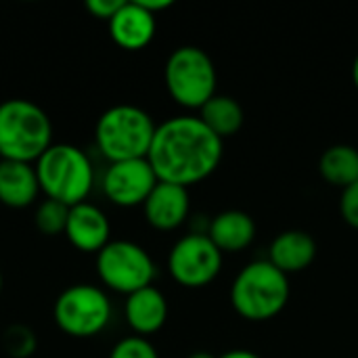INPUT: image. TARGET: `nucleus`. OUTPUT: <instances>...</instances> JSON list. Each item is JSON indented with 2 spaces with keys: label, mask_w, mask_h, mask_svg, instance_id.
Returning a JSON list of instances; mask_svg holds the SVG:
<instances>
[{
  "label": "nucleus",
  "mask_w": 358,
  "mask_h": 358,
  "mask_svg": "<svg viewBox=\"0 0 358 358\" xmlns=\"http://www.w3.org/2000/svg\"><path fill=\"white\" fill-rule=\"evenodd\" d=\"M222 155L224 141L197 115H176L155 128L147 159L159 182L189 189L212 176Z\"/></svg>",
  "instance_id": "nucleus-1"
},
{
  "label": "nucleus",
  "mask_w": 358,
  "mask_h": 358,
  "mask_svg": "<svg viewBox=\"0 0 358 358\" xmlns=\"http://www.w3.org/2000/svg\"><path fill=\"white\" fill-rule=\"evenodd\" d=\"M40 191L67 208L84 203L94 185L90 157L76 145H50L34 164Z\"/></svg>",
  "instance_id": "nucleus-2"
},
{
  "label": "nucleus",
  "mask_w": 358,
  "mask_h": 358,
  "mask_svg": "<svg viewBox=\"0 0 358 358\" xmlns=\"http://www.w3.org/2000/svg\"><path fill=\"white\" fill-rule=\"evenodd\" d=\"M50 145L52 124L40 105L27 99L0 103V159L36 164Z\"/></svg>",
  "instance_id": "nucleus-3"
},
{
  "label": "nucleus",
  "mask_w": 358,
  "mask_h": 358,
  "mask_svg": "<svg viewBox=\"0 0 358 358\" xmlns=\"http://www.w3.org/2000/svg\"><path fill=\"white\" fill-rule=\"evenodd\" d=\"M289 277L268 260H256L243 266L231 285V304L235 313L254 323L275 319L289 302Z\"/></svg>",
  "instance_id": "nucleus-4"
},
{
  "label": "nucleus",
  "mask_w": 358,
  "mask_h": 358,
  "mask_svg": "<svg viewBox=\"0 0 358 358\" xmlns=\"http://www.w3.org/2000/svg\"><path fill=\"white\" fill-rule=\"evenodd\" d=\"M153 117L136 105H113L101 113L94 141L109 164L145 159L155 136Z\"/></svg>",
  "instance_id": "nucleus-5"
},
{
  "label": "nucleus",
  "mask_w": 358,
  "mask_h": 358,
  "mask_svg": "<svg viewBox=\"0 0 358 358\" xmlns=\"http://www.w3.org/2000/svg\"><path fill=\"white\" fill-rule=\"evenodd\" d=\"M164 80L174 103L187 109H201L216 94V67L199 46H178L166 61Z\"/></svg>",
  "instance_id": "nucleus-6"
},
{
  "label": "nucleus",
  "mask_w": 358,
  "mask_h": 358,
  "mask_svg": "<svg viewBox=\"0 0 358 358\" xmlns=\"http://www.w3.org/2000/svg\"><path fill=\"white\" fill-rule=\"evenodd\" d=\"M96 275L111 292L130 296L153 285L157 268L145 248L134 241L115 239L96 254Z\"/></svg>",
  "instance_id": "nucleus-7"
},
{
  "label": "nucleus",
  "mask_w": 358,
  "mask_h": 358,
  "mask_svg": "<svg viewBox=\"0 0 358 358\" xmlns=\"http://www.w3.org/2000/svg\"><path fill=\"white\" fill-rule=\"evenodd\" d=\"M52 317L57 327L69 338H94L111 321V302L107 294L90 283H76L61 292Z\"/></svg>",
  "instance_id": "nucleus-8"
},
{
  "label": "nucleus",
  "mask_w": 358,
  "mask_h": 358,
  "mask_svg": "<svg viewBox=\"0 0 358 358\" xmlns=\"http://www.w3.org/2000/svg\"><path fill=\"white\" fill-rule=\"evenodd\" d=\"M222 256L224 254L206 233H191L172 245L168 271L178 285L187 289H201L220 275Z\"/></svg>",
  "instance_id": "nucleus-9"
},
{
  "label": "nucleus",
  "mask_w": 358,
  "mask_h": 358,
  "mask_svg": "<svg viewBox=\"0 0 358 358\" xmlns=\"http://www.w3.org/2000/svg\"><path fill=\"white\" fill-rule=\"evenodd\" d=\"M149 159H128L109 164L103 176V193L117 208H136L147 201L157 185Z\"/></svg>",
  "instance_id": "nucleus-10"
},
{
  "label": "nucleus",
  "mask_w": 358,
  "mask_h": 358,
  "mask_svg": "<svg viewBox=\"0 0 358 358\" xmlns=\"http://www.w3.org/2000/svg\"><path fill=\"white\" fill-rule=\"evenodd\" d=\"M109 235H111L109 218L99 206L84 201L69 208L65 237L78 252L99 254L111 241Z\"/></svg>",
  "instance_id": "nucleus-11"
},
{
  "label": "nucleus",
  "mask_w": 358,
  "mask_h": 358,
  "mask_svg": "<svg viewBox=\"0 0 358 358\" xmlns=\"http://www.w3.org/2000/svg\"><path fill=\"white\" fill-rule=\"evenodd\" d=\"M143 212L147 222L157 231H174L182 227L191 212V199L189 189L170 185V182H157L147 201L143 203Z\"/></svg>",
  "instance_id": "nucleus-12"
},
{
  "label": "nucleus",
  "mask_w": 358,
  "mask_h": 358,
  "mask_svg": "<svg viewBox=\"0 0 358 358\" xmlns=\"http://www.w3.org/2000/svg\"><path fill=\"white\" fill-rule=\"evenodd\" d=\"M111 40L124 50H141L155 36V15L145 10L136 0L124 2V6L107 23Z\"/></svg>",
  "instance_id": "nucleus-13"
},
{
  "label": "nucleus",
  "mask_w": 358,
  "mask_h": 358,
  "mask_svg": "<svg viewBox=\"0 0 358 358\" xmlns=\"http://www.w3.org/2000/svg\"><path fill=\"white\" fill-rule=\"evenodd\" d=\"M124 317L128 327L145 338L151 334H157L168 319V300L166 296L149 285L145 289H138L130 296H126V304H124Z\"/></svg>",
  "instance_id": "nucleus-14"
},
{
  "label": "nucleus",
  "mask_w": 358,
  "mask_h": 358,
  "mask_svg": "<svg viewBox=\"0 0 358 358\" xmlns=\"http://www.w3.org/2000/svg\"><path fill=\"white\" fill-rule=\"evenodd\" d=\"M317 258V241L306 231H283L279 233L268 248V262L281 273L296 275L306 271Z\"/></svg>",
  "instance_id": "nucleus-15"
},
{
  "label": "nucleus",
  "mask_w": 358,
  "mask_h": 358,
  "mask_svg": "<svg viewBox=\"0 0 358 358\" xmlns=\"http://www.w3.org/2000/svg\"><path fill=\"white\" fill-rule=\"evenodd\" d=\"M206 235L222 254H237L252 245L256 237V222L241 210H227L210 220Z\"/></svg>",
  "instance_id": "nucleus-16"
},
{
  "label": "nucleus",
  "mask_w": 358,
  "mask_h": 358,
  "mask_svg": "<svg viewBox=\"0 0 358 358\" xmlns=\"http://www.w3.org/2000/svg\"><path fill=\"white\" fill-rule=\"evenodd\" d=\"M40 185L34 164L0 159V203L13 210L29 208L38 197Z\"/></svg>",
  "instance_id": "nucleus-17"
},
{
  "label": "nucleus",
  "mask_w": 358,
  "mask_h": 358,
  "mask_svg": "<svg viewBox=\"0 0 358 358\" xmlns=\"http://www.w3.org/2000/svg\"><path fill=\"white\" fill-rule=\"evenodd\" d=\"M220 141L235 136L245 122V113L243 107L237 99L229 96V94H214L201 109L197 115Z\"/></svg>",
  "instance_id": "nucleus-18"
},
{
  "label": "nucleus",
  "mask_w": 358,
  "mask_h": 358,
  "mask_svg": "<svg viewBox=\"0 0 358 358\" xmlns=\"http://www.w3.org/2000/svg\"><path fill=\"white\" fill-rule=\"evenodd\" d=\"M319 172L325 182L348 189L358 182V149L352 145H334L323 151L319 159Z\"/></svg>",
  "instance_id": "nucleus-19"
},
{
  "label": "nucleus",
  "mask_w": 358,
  "mask_h": 358,
  "mask_svg": "<svg viewBox=\"0 0 358 358\" xmlns=\"http://www.w3.org/2000/svg\"><path fill=\"white\" fill-rule=\"evenodd\" d=\"M67 216H69V208H67V206H63V203H59V201L46 197V199L36 208L34 222H36V229H38L42 235L55 237V235L65 233Z\"/></svg>",
  "instance_id": "nucleus-20"
},
{
  "label": "nucleus",
  "mask_w": 358,
  "mask_h": 358,
  "mask_svg": "<svg viewBox=\"0 0 358 358\" xmlns=\"http://www.w3.org/2000/svg\"><path fill=\"white\" fill-rule=\"evenodd\" d=\"M38 340L27 325H10L2 334V348L10 358H29L36 352Z\"/></svg>",
  "instance_id": "nucleus-21"
},
{
  "label": "nucleus",
  "mask_w": 358,
  "mask_h": 358,
  "mask_svg": "<svg viewBox=\"0 0 358 358\" xmlns=\"http://www.w3.org/2000/svg\"><path fill=\"white\" fill-rule=\"evenodd\" d=\"M109 358H159L155 346L141 336H130L120 340L113 348Z\"/></svg>",
  "instance_id": "nucleus-22"
},
{
  "label": "nucleus",
  "mask_w": 358,
  "mask_h": 358,
  "mask_svg": "<svg viewBox=\"0 0 358 358\" xmlns=\"http://www.w3.org/2000/svg\"><path fill=\"white\" fill-rule=\"evenodd\" d=\"M340 214L344 222L358 231V182L350 185L348 189L342 191L340 197Z\"/></svg>",
  "instance_id": "nucleus-23"
},
{
  "label": "nucleus",
  "mask_w": 358,
  "mask_h": 358,
  "mask_svg": "<svg viewBox=\"0 0 358 358\" xmlns=\"http://www.w3.org/2000/svg\"><path fill=\"white\" fill-rule=\"evenodd\" d=\"M126 0H88L86 2V10L96 17V19H103V21H111L113 15L124 6Z\"/></svg>",
  "instance_id": "nucleus-24"
},
{
  "label": "nucleus",
  "mask_w": 358,
  "mask_h": 358,
  "mask_svg": "<svg viewBox=\"0 0 358 358\" xmlns=\"http://www.w3.org/2000/svg\"><path fill=\"white\" fill-rule=\"evenodd\" d=\"M145 10H149L151 15H157L159 10H166V8H170L174 2L172 0H136Z\"/></svg>",
  "instance_id": "nucleus-25"
},
{
  "label": "nucleus",
  "mask_w": 358,
  "mask_h": 358,
  "mask_svg": "<svg viewBox=\"0 0 358 358\" xmlns=\"http://www.w3.org/2000/svg\"><path fill=\"white\" fill-rule=\"evenodd\" d=\"M220 358H260L256 352H252V350H229V352H224Z\"/></svg>",
  "instance_id": "nucleus-26"
},
{
  "label": "nucleus",
  "mask_w": 358,
  "mask_h": 358,
  "mask_svg": "<svg viewBox=\"0 0 358 358\" xmlns=\"http://www.w3.org/2000/svg\"><path fill=\"white\" fill-rule=\"evenodd\" d=\"M352 82H355V86H357L358 90V55L357 59H355V63H352Z\"/></svg>",
  "instance_id": "nucleus-27"
},
{
  "label": "nucleus",
  "mask_w": 358,
  "mask_h": 358,
  "mask_svg": "<svg viewBox=\"0 0 358 358\" xmlns=\"http://www.w3.org/2000/svg\"><path fill=\"white\" fill-rule=\"evenodd\" d=\"M187 358H216L214 355H210V352H206V350H199V352H193L191 357Z\"/></svg>",
  "instance_id": "nucleus-28"
},
{
  "label": "nucleus",
  "mask_w": 358,
  "mask_h": 358,
  "mask_svg": "<svg viewBox=\"0 0 358 358\" xmlns=\"http://www.w3.org/2000/svg\"><path fill=\"white\" fill-rule=\"evenodd\" d=\"M0 294H2V273H0Z\"/></svg>",
  "instance_id": "nucleus-29"
}]
</instances>
